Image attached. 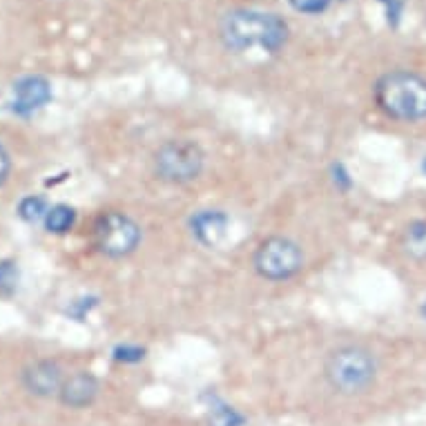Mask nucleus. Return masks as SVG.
<instances>
[{"label":"nucleus","instance_id":"nucleus-1","mask_svg":"<svg viewBox=\"0 0 426 426\" xmlns=\"http://www.w3.org/2000/svg\"><path fill=\"white\" fill-rule=\"evenodd\" d=\"M221 38L235 52H246L252 47L277 52L288 40V25L277 13L232 9L221 21Z\"/></svg>","mask_w":426,"mask_h":426},{"label":"nucleus","instance_id":"nucleus-2","mask_svg":"<svg viewBox=\"0 0 426 426\" xmlns=\"http://www.w3.org/2000/svg\"><path fill=\"white\" fill-rule=\"evenodd\" d=\"M375 103L386 116L398 120L426 118V81L413 72H391L375 85Z\"/></svg>","mask_w":426,"mask_h":426},{"label":"nucleus","instance_id":"nucleus-3","mask_svg":"<svg viewBox=\"0 0 426 426\" xmlns=\"http://www.w3.org/2000/svg\"><path fill=\"white\" fill-rule=\"evenodd\" d=\"M324 375L328 384L344 395L364 393L377 375L375 357L361 346H342L328 355Z\"/></svg>","mask_w":426,"mask_h":426},{"label":"nucleus","instance_id":"nucleus-4","mask_svg":"<svg viewBox=\"0 0 426 426\" xmlns=\"http://www.w3.org/2000/svg\"><path fill=\"white\" fill-rule=\"evenodd\" d=\"M206 165L203 147L192 139H170L155 152V172L172 186H186L199 179Z\"/></svg>","mask_w":426,"mask_h":426},{"label":"nucleus","instance_id":"nucleus-5","mask_svg":"<svg viewBox=\"0 0 426 426\" xmlns=\"http://www.w3.org/2000/svg\"><path fill=\"white\" fill-rule=\"evenodd\" d=\"M94 248L108 259H123L130 257L141 243V228L125 212L108 210L101 212L92 223Z\"/></svg>","mask_w":426,"mask_h":426},{"label":"nucleus","instance_id":"nucleus-6","mask_svg":"<svg viewBox=\"0 0 426 426\" xmlns=\"http://www.w3.org/2000/svg\"><path fill=\"white\" fill-rule=\"evenodd\" d=\"M301 266L303 252L288 237H270L254 252V270L270 281L291 279L301 270Z\"/></svg>","mask_w":426,"mask_h":426},{"label":"nucleus","instance_id":"nucleus-7","mask_svg":"<svg viewBox=\"0 0 426 426\" xmlns=\"http://www.w3.org/2000/svg\"><path fill=\"white\" fill-rule=\"evenodd\" d=\"M65 371L54 359H40L32 366H27L23 373V384L29 393L38 395V398H52L58 395L65 384Z\"/></svg>","mask_w":426,"mask_h":426},{"label":"nucleus","instance_id":"nucleus-8","mask_svg":"<svg viewBox=\"0 0 426 426\" xmlns=\"http://www.w3.org/2000/svg\"><path fill=\"white\" fill-rule=\"evenodd\" d=\"M99 395V379L92 373H74L65 379L63 388L58 393V400L69 408H85Z\"/></svg>","mask_w":426,"mask_h":426},{"label":"nucleus","instance_id":"nucleus-9","mask_svg":"<svg viewBox=\"0 0 426 426\" xmlns=\"http://www.w3.org/2000/svg\"><path fill=\"white\" fill-rule=\"evenodd\" d=\"M190 223H192V235L208 248L219 246L228 230V217L221 210H199Z\"/></svg>","mask_w":426,"mask_h":426},{"label":"nucleus","instance_id":"nucleus-10","mask_svg":"<svg viewBox=\"0 0 426 426\" xmlns=\"http://www.w3.org/2000/svg\"><path fill=\"white\" fill-rule=\"evenodd\" d=\"M16 108L21 112H32L50 99V85L38 76H27L21 83H16Z\"/></svg>","mask_w":426,"mask_h":426},{"label":"nucleus","instance_id":"nucleus-11","mask_svg":"<svg viewBox=\"0 0 426 426\" xmlns=\"http://www.w3.org/2000/svg\"><path fill=\"white\" fill-rule=\"evenodd\" d=\"M404 250L417 262H426V221H413L402 237Z\"/></svg>","mask_w":426,"mask_h":426},{"label":"nucleus","instance_id":"nucleus-12","mask_svg":"<svg viewBox=\"0 0 426 426\" xmlns=\"http://www.w3.org/2000/svg\"><path fill=\"white\" fill-rule=\"evenodd\" d=\"M74 219H76V212L67 206H56L47 212V217H45V223H47V230L50 232H67L69 228L74 225Z\"/></svg>","mask_w":426,"mask_h":426},{"label":"nucleus","instance_id":"nucleus-13","mask_svg":"<svg viewBox=\"0 0 426 426\" xmlns=\"http://www.w3.org/2000/svg\"><path fill=\"white\" fill-rule=\"evenodd\" d=\"M47 212L50 210H47V206H45V199H40V196H27V199H23L21 206H18V215L29 223L45 219L47 217Z\"/></svg>","mask_w":426,"mask_h":426},{"label":"nucleus","instance_id":"nucleus-14","mask_svg":"<svg viewBox=\"0 0 426 426\" xmlns=\"http://www.w3.org/2000/svg\"><path fill=\"white\" fill-rule=\"evenodd\" d=\"M330 0H291V5L295 11H301V13H319L328 7Z\"/></svg>","mask_w":426,"mask_h":426},{"label":"nucleus","instance_id":"nucleus-15","mask_svg":"<svg viewBox=\"0 0 426 426\" xmlns=\"http://www.w3.org/2000/svg\"><path fill=\"white\" fill-rule=\"evenodd\" d=\"M11 172V159H9V152L7 147L0 143V188L5 186V181Z\"/></svg>","mask_w":426,"mask_h":426},{"label":"nucleus","instance_id":"nucleus-16","mask_svg":"<svg viewBox=\"0 0 426 426\" xmlns=\"http://www.w3.org/2000/svg\"><path fill=\"white\" fill-rule=\"evenodd\" d=\"M386 7H388V21L393 18V23L400 18V11H402V0H384Z\"/></svg>","mask_w":426,"mask_h":426},{"label":"nucleus","instance_id":"nucleus-17","mask_svg":"<svg viewBox=\"0 0 426 426\" xmlns=\"http://www.w3.org/2000/svg\"><path fill=\"white\" fill-rule=\"evenodd\" d=\"M422 313H424V317H426V303H424V308H422Z\"/></svg>","mask_w":426,"mask_h":426},{"label":"nucleus","instance_id":"nucleus-18","mask_svg":"<svg viewBox=\"0 0 426 426\" xmlns=\"http://www.w3.org/2000/svg\"><path fill=\"white\" fill-rule=\"evenodd\" d=\"M424 170H426V161H424Z\"/></svg>","mask_w":426,"mask_h":426}]
</instances>
